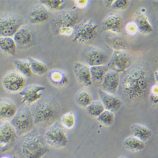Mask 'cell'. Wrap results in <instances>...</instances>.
I'll list each match as a JSON object with an SVG mask.
<instances>
[{"mask_svg":"<svg viewBox=\"0 0 158 158\" xmlns=\"http://www.w3.org/2000/svg\"><path fill=\"white\" fill-rule=\"evenodd\" d=\"M121 89L128 102L138 101L147 96L149 92L147 72L141 66H136L126 71L121 80Z\"/></svg>","mask_w":158,"mask_h":158,"instance_id":"1","label":"cell"},{"mask_svg":"<svg viewBox=\"0 0 158 158\" xmlns=\"http://www.w3.org/2000/svg\"><path fill=\"white\" fill-rule=\"evenodd\" d=\"M31 107L35 125L48 127L57 121L60 107L56 99L51 96L42 97Z\"/></svg>","mask_w":158,"mask_h":158,"instance_id":"2","label":"cell"},{"mask_svg":"<svg viewBox=\"0 0 158 158\" xmlns=\"http://www.w3.org/2000/svg\"><path fill=\"white\" fill-rule=\"evenodd\" d=\"M17 149L19 158H42L50 152L44 137L34 130L22 136Z\"/></svg>","mask_w":158,"mask_h":158,"instance_id":"3","label":"cell"},{"mask_svg":"<svg viewBox=\"0 0 158 158\" xmlns=\"http://www.w3.org/2000/svg\"><path fill=\"white\" fill-rule=\"evenodd\" d=\"M10 122L18 135L22 136L31 131L35 125L31 107L27 105L19 107Z\"/></svg>","mask_w":158,"mask_h":158,"instance_id":"4","label":"cell"},{"mask_svg":"<svg viewBox=\"0 0 158 158\" xmlns=\"http://www.w3.org/2000/svg\"><path fill=\"white\" fill-rule=\"evenodd\" d=\"M44 138L48 146L56 149L65 147L69 142L65 128L57 121L47 127Z\"/></svg>","mask_w":158,"mask_h":158,"instance_id":"5","label":"cell"},{"mask_svg":"<svg viewBox=\"0 0 158 158\" xmlns=\"http://www.w3.org/2000/svg\"><path fill=\"white\" fill-rule=\"evenodd\" d=\"M23 18L19 15L9 12L0 13V37L14 35L23 24Z\"/></svg>","mask_w":158,"mask_h":158,"instance_id":"6","label":"cell"},{"mask_svg":"<svg viewBox=\"0 0 158 158\" xmlns=\"http://www.w3.org/2000/svg\"><path fill=\"white\" fill-rule=\"evenodd\" d=\"M98 26L93 19H86L76 26L74 31L73 41L85 43L93 41L96 36Z\"/></svg>","mask_w":158,"mask_h":158,"instance_id":"7","label":"cell"},{"mask_svg":"<svg viewBox=\"0 0 158 158\" xmlns=\"http://www.w3.org/2000/svg\"><path fill=\"white\" fill-rule=\"evenodd\" d=\"M79 20L77 13L71 11H60L55 12L52 17V29L58 33L60 29L63 27H74Z\"/></svg>","mask_w":158,"mask_h":158,"instance_id":"8","label":"cell"},{"mask_svg":"<svg viewBox=\"0 0 158 158\" xmlns=\"http://www.w3.org/2000/svg\"><path fill=\"white\" fill-rule=\"evenodd\" d=\"M131 56L123 50H115L111 58L108 63V67L110 71L118 73L125 72L131 65Z\"/></svg>","mask_w":158,"mask_h":158,"instance_id":"9","label":"cell"},{"mask_svg":"<svg viewBox=\"0 0 158 158\" xmlns=\"http://www.w3.org/2000/svg\"><path fill=\"white\" fill-rule=\"evenodd\" d=\"M25 77L16 71L8 73L2 79L3 87L10 93L20 92L25 87Z\"/></svg>","mask_w":158,"mask_h":158,"instance_id":"10","label":"cell"},{"mask_svg":"<svg viewBox=\"0 0 158 158\" xmlns=\"http://www.w3.org/2000/svg\"><path fill=\"white\" fill-rule=\"evenodd\" d=\"M17 134L10 122H3L0 124V148L6 151L15 143Z\"/></svg>","mask_w":158,"mask_h":158,"instance_id":"11","label":"cell"},{"mask_svg":"<svg viewBox=\"0 0 158 158\" xmlns=\"http://www.w3.org/2000/svg\"><path fill=\"white\" fill-rule=\"evenodd\" d=\"M85 60L90 67L104 65L109 60V55L106 51L97 47H88L85 52Z\"/></svg>","mask_w":158,"mask_h":158,"instance_id":"12","label":"cell"},{"mask_svg":"<svg viewBox=\"0 0 158 158\" xmlns=\"http://www.w3.org/2000/svg\"><path fill=\"white\" fill-rule=\"evenodd\" d=\"M47 88L41 85H33L25 87L19 94L22 97V102L27 106H31L42 97Z\"/></svg>","mask_w":158,"mask_h":158,"instance_id":"13","label":"cell"},{"mask_svg":"<svg viewBox=\"0 0 158 158\" xmlns=\"http://www.w3.org/2000/svg\"><path fill=\"white\" fill-rule=\"evenodd\" d=\"M102 29L105 31H110L121 34L124 30V24L122 16L117 13H110L102 22Z\"/></svg>","mask_w":158,"mask_h":158,"instance_id":"14","label":"cell"},{"mask_svg":"<svg viewBox=\"0 0 158 158\" xmlns=\"http://www.w3.org/2000/svg\"><path fill=\"white\" fill-rule=\"evenodd\" d=\"M17 110V105L11 99L0 98V121L10 122L16 115Z\"/></svg>","mask_w":158,"mask_h":158,"instance_id":"15","label":"cell"},{"mask_svg":"<svg viewBox=\"0 0 158 158\" xmlns=\"http://www.w3.org/2000/svg\"><path fill=\"white\" fill-rule=\"evenodd\" d=\"M73 69L77 80L81 86L85 87L92 86L93 82L89 67L84 63L76 62L73 64Z\"/></svg>","mask_w":158,"mask_h":158,"instance_id":"16","label":"cell"},{"mask_svg":"<svg viewBox=\"0 0 158 158\" xmlns=\"http://www.w3.org/2000/svg\"><path fill=\"white\" fill-rule=\"evenodd\" d=\"M120 82V78L119 73L109 70L106 74L101 85V89L106 93L115 95L117 93Z\"/></svg>","mask_w":158,"mask_h":158,"instance_id":"17","label":"cell"},{"mask_svg":"<svg viewBox=\"0 0 158 158\" xmlns=\"http://www.w3.org/2000/svg\"><path fill=\"white\" fill-rule=\"evenodd\" d=\"M98 94L100 101L106 110L114 113L122 107L123 104L122 101L114 95L106 93L101 89H98Z\"/></svg>","mask_w":158,"mask_h":158,"instance_id":"18","label":"cell"},{"mask_svg":"<svg viewBox=\"0 0 158 158\" xmlns=\"http://www.w3.org/2000/svg\"><path fill=\"white\" fill-rule=\"evenodd\" d=\"M103 37L106 42L115 50L124 51L129 49L128 44L120 34L105 31Z\"/></svg>","mask_w":158,"mask_h":158,"instance_id":"19","label":"cell"},{"mask_svg":"<svg viewBox=\"0 0 158 158\" xmlns=\"http://www.w3.org/2000/svg\"><path fill=\"white\" fill-rule=\"evenodd\" d=\"M47 77L52 85L59 88L66 86L69 83L68 73L61 69H51L47 73Z\"/></svg>","mask_w":158,"mask_h":158,"instance_id":"20","label":"cell"},{"mask_svg":"<svg viewBox=\"0 0 158 158\" xmlns=\"http://www.w3.org/2000/svg\"><path fill=\"white\" fill-rule=\"evenodd\" d=\"M50 14L48 10L43 5L38 4L33 7L28 13V18L32 24L41 23L49 19Z\"/></svg>","mask_w":158,"mask_h":158,"instance_id":"21","label":"cell"},{"mask_svg":"<svg viewBox=\"0 0 158 158\" xmlns=\"http://www.w3.org/2000/svg\"><path fill=\"white\" fill-rule=\"evenodd\" d=\"M14 40L19 47H28L33 43V33L27 26H22L15 34Z\"/></svg>","mask_w":158,"mask_h":158,"instance_id":"22","label":"cell"},{"mask_svg":"<svg viewBox=\"0 0 158 158\" xmlns=\"http://www.w3.org/2000/svg\"><path fill=\"white\" fill-rule=\"evenodd\" d=\"M133 21L137 25L138 32L141 34L148 35L153 33V26L143 12L137 11L134 15Z\"/></svg>","mask_w":158,"mask_h":158,"instance_id":"23","label":"cell"},{"mask_svg":"<svg viewBox=\"0 0 158 158\" xmlns=\"http://www.w3.org/2000/svg\"><path fill=\"white\" fill-rule=\"evenodd\" d=\"M131 131L132 136L145 143L152 135V131L147 127L141 124H133L131 127Z\"/></svg>","mask_w":158,"mask_h":158,"instance_id":"24","label":"cell"},{"mask_svg":"<svg viewBox=\"0 0 158 158\" xmlns=\"http://www.w3.org/2000/svg\"><path fill=\"white\" fill-rule=\"evenodd\" d=\"M123 145L126 149L133 152L142 151L146 148L145 142L132 135L126 138Z\"/></svg>","mask_w":158,"mask_h":158,"instance_id":"25","label":"cell"},{"mask_svg":"<svg viewBox=\"0 0 158 158\" xmlns=\"http://www.w3.org/2000/svg\"><path fill=\"white\" fill-rule=\"evenodd\" d=\"M91 78L93 82L98 85H101L106 74L109 71L105 65L96 66L90 68Z\"/></svg>","mask_w":158,"mask_h":158,"instance_id":"26","label":"cell"},{"mask_svg":"<svg viewBox=\"0 0 158 158\" xmlns=\"http://www.w3.org/2000/svg\"><path fill=\"white\" fill-rule=\"evenodd\" d=\"M0 49L12 56H15L17 53V45L10 37H0Z\"/></svg>","mask_w":158,"mask_h":158,"instance_id":"27","label":"cell"},{"mask_svg":"<svg viewBox=\"0 0 158 158\" xmlns=\"http://www.w3.org/2000/svg\"><path fill=\"white\" fill-rule=\"evenodd\" d=\"M27 60L30 63L33 73L41 76L47 73L49 71L45 64L35 59L30 56L27 58Z\"/></svg>","mask_w":158,"mask_h":158,"instance_id":"28","label":"cell"},{"mask_svg":"<svg viewBox=\"0 0 158 158\" xmlns=\"http://www.w3.org/2000/svg\"><path fill=\"white\" fill-rule=\"evenodd\" d=\"M76 103L83 108H87L93 102V98L90 93L86 90H81L76 94Z\"/></svg>","mask_w":158,"mask_h":158,"instance_id":"29","label":"cell"},{"mask_svg":"<svg viewBox=\"0 0 158 158\" xmlns=\"http://www.w3.org/2000/svg\"><path fill=\"white\" fill-rule=\"evenodd\" d=\"M13 63L19 73L22 75L28 78L32 77L33 72L27 60L15 59Z\"/></svg>","mask_w":158,"mask_h":158,"instance_id":"30","label":"cell"},{"mask_svg":"<svg viewBox=\"0 0 158 158\" xmlns=\"http://www.w3.org/2000/svg\"><path fill=\"white\" fill-rule=\"evenodd\" d=\"M86 109L88 114L94 117H98L106 110L104 106L100 100L93 101Z\"/></svg>","mask_w":158,"mask_h":158,"instance_id":"31","label":"cell"},{"mask_svg":"<svg viewBox=\"0 0 158 158\" xmlns=\"http://www.w3.org/2000/svg\"><path fill=\"white\" fill-rule=\"evenodd\" d=\"M115 116L114 113L106 110L97 117V120L101 124L106 126H111L114 122Z\"/></svg>","mask_w":158,"mask_h":158,"instance_id":"32","label":"cell"},{"mask_svg":"<svg viewBox=\"0 0 158 158\" xmlns=\"http://www.w3.org/2000/svg\"><path fill=\"white\" fill-rule=\"evenodd\" d=\"M61 121L62 125L65 129H71L75 126V116L71 112H69L63 114L61 117Z\"/></svg>","mask_w":158,"mask_h":158,"instance_id":"33","label":"cell"},{"mask_svg":"<svg viewBox=\"0 0 158 158\" xmlns=\"http://www.w3.org/2000/svg\"><path fill=\"white\" fill-rule=\"evenodd\" d=\"M42 5L47 9L51 10H60L63 6L64 1L61 0H53V1H40Z\"/></svg>","mask_w":158,"mask_h":158,"instance_id":"34","label":"cell"},{"mask_svg":"<svg viewBox=\"0 0 158 158\" xmlns=\"http://www.w3.org/2000/svg\"><path fill=\"white\" fill-rule=\"evenodd\" d=\"M124 30L128 35H134L138 32L137 25L134 21H130L124 24Z\"/></svg>","mask_w":158,"mask_h":158,"instance_id":"35","label":"cell"},{"mask_svg":"<svg viewBox=\"0 0 158 158\" xmlns=\"http://www.w3.org/2000/svg\"><path fill=\"white\" fill-rule=\"evenodd\" d=\"M130 1L128 0H115L111 7L116 10H124L128 7Z\"/></svg>","mask_w":158,"mask_h":158,"instance_id":"36","label":"cell"},{"mask_svg":"<svg viewBox=\"0 0 158 158\" xmlns=\"http://www.w3.org/2000/svg\"><path fill=\"white\" fill-rule=\"evenodd\" d=\"M74 27H63L60 29L58 33L64 35H70L74 33Z\"/></svg>","mask_w":158,"mask_h":158,"instance_id":"37","label":"cell"},{"mask_svg":"<svg viewBox=\"0 0 158 158\" xmlns=\"http://www.w3.org/2000/svg\"><path fill=\"white\" fill-rule=\"evenodd\" d=\"M149 92L150 95L158 96V83H154L150 86Z\"/></svg>","mask_w":158,"mask_h":158,"instance_id":"38","label":"cell"},{"mask_svg":"<svg viewBox=\"0 0 158 158\" xmlns=\"http://www.w3.org/2000/svg\"><path fill=\"white\" fill-rule=\"evenodd\" d=\"M89 1H75V3L78 7L83 9L87 6L89 4Z\"/></svg>","mask_w":158,"mask_h":158,"instance_id":"39","label":"cell"},{"mask_svg":"<svg viewBox=\"0 0 158 158\" xmlns=\"http://www.w3.org/2000/svg\"><path fill=\"white\" fill-rule=\"evenodd\" d=\"M150 99L152 103L154 104L158 103V96L150 95Z\"/></svg>","mask_w":158,"mask_h":158,"instance_id":"40","label":"cell"},{"mask_svg":"<svg viewBox=\"0 0 158 158\" xmlns=\"http://www.w3.org/2000/svg\"><path fill=\"white\" fill-rule=\"evenodd\" d=\"M104 2L105 4L107 6L111 7L113 3H114V1H105Z\"/></svg>","mask_w":158,"mask_h":158,"instance_id":"41","label":"cell"},{"mask_svg":"<svg viewBox=\"0 0 158 158\" xmlns=\"http://www.w3.org/2000/svg\"><path fill=\"white\" fill-rule=\"evenodd\" d=\"M0 158H12L10 156L7 155H3L0 156Z\"/></svg>","mask_w":158,"mask_h":158,"instance_id":"42","label":"cell"},{"mask_svg":"<svg viewBox=\"0 0 158 158\" xmlns=\"http://www.w3.org/2000/svg\"><path fill=\"white\" fill-rule=\"evenodd\" d=\"M155 78L156 80V83H158V71H157L155 73Z\"/></svg>","mask_w":158,"mask_h":158,"instance_id":"43","label":"cell"},{"mask_svg":"<svg viewBox=\"0 0 158 158\" xmlns=\"http://www.w3.org/2000/svg\"><path fill=\"white\" fill-rule=\"evenodd\" d=\"M118 158H126L125 157H124V156H122Z\"/></svg>","mask_w":158,"mask_h":158,"instance_id":"44","label":"cell"}]
</instances>
